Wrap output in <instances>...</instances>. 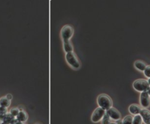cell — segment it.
Wrapping results in <instances>:
<instances>
[{"label": "cell", "instance_id": "f1b7e54d", "mask_svg": "<svg viewBox=\"0 0 150 124\" xmlns=\"http://www.w3.org/2000/svg\"><path fill=\"white\" fill-rule=\"evenodd\" d=\"M2 123V120H1V118H0V123Z\"/></svg>", "mask_w": 150, "mask_h": 124}, {"label": "cell", "instance_id": "44dd1931", "mask_svg": "<svg viewBox=\"0 0 150 124\" xmlns=\"http://www.w3.org/2000/svg\"><path fill=\"white\" fill-rule=\"evenodd\" d=\"M10 124H24V123H21V122H20V121H17V120L16 119V118H15V120H14V121H13V122H12L11 123H10Z\"/></svg>", "mask_w": 150, "mask_h": 124}, {"label": "cell", "instance_id": "603a6c76", "mask_svg": "<svg viewBox=\"0 0 150 124\" xmlns=\"http://www.w3.org/2000/svg\"><path fill=\"white\" fill-rule=\"evenodd\" d=\"M116 123L117 124H122V121L121 119L117 120V121H116Z\"/></svg>", "mask_w": 150, "mask_h": 124}, {"label": "cell", "instance_id": "484cf974", "mask_svg": "<svg viewBox=\"0 0 150 124\" xmlns=\"http://www.w3.org/2000/svg\"><path fill=\"white\" fill-rule=\"evenodd\" d=\"M147 82H148L149 85V86H150V78H149V80H148V81H147Z\"/></svg>", "mask_w": 150, "mask_h": 124}, {"label": "cell", "instance_id": "6da1fadb", "mask_svg": "<svg viewBox=\"0 0 150 124\" xmlns=\"http://www.w3.org/2000/svg\"><path fill=\"white\" fill-rule=\"evenodd\" d=\"M97 101L100 107L103 108L105 111L108 110L109 108L112 107V105H113L112 99L107 94H103L99 95L98 97H97Z\"/></svg>", "mask_w": 150, "mask_h": 124}, {"label": "cell", "instance_id": "8992f818", "mask_svg": "<svg viewBox=\"0 0 150 124\" xmlns=\"http://www.w3.org/2000/svg\"><path fill=\"white\" fill-rule=\"evenodd\" d=\"M105 113H106L112 120L117 121V120L121 119V114H120V112L118 111L116 108L114 107L109 108L108 110H107L106 111H105Z\"/></svg>", "mask_w": 150, "mask_h": 124}, {"label": "cell", "instance_id": "4316f807", "mask_svg": "<svg viewBox=\"0 0 150 124\" xmlns=\"http://www.w3.org/2000/svg\"><path fill=\"white\" fill-rule=\"evenodd\" d=\"M110 124H117V123H111Z\"/></svg>", "mask_w": 150, "mask_h": 124}, {"label": "cell", "instance_id": "277c9868", "mask_svg": "<svg viewBox=\"0 0 150 124\" xmlns=\"http://www.w3.org/2000/svg\"><path fill=\"white\" fill-rule=\"evenodd\" d=\"M105 114V110H103L101 107H97L94 110L93 113L92 115L91 120L93 123H98L103 118L104 115Z\"/></svg>", "mask_w": 150, "mask_h": 124}, {"label": "cell", "instance_id": "30bf717a", "mask_svg": "<svg viewBox=\"0 0 150 124\" xmlns=\"http://www.w3.org/2000/svg\"><path fill=\"white\" fill-rule=\"evenodd\" d=\"M27 118H28L27 114H26L25 111H19L18 115L16 117V119L21 123L26 122V121H27Z\"/></svg>", "mask_w": 150, "mask_h": 124}, {"label": "cell", "instance_id": "7402d4cb", "mask_svg": "<svg viewBox=\"0 0 150 124\" xmlns=\"http://www.w3.org/2000/svg\"><path fill=\"white\" fill-rule=\"evenodd\" d=\"M5 97H6V98L8 100H10V101L12 99H13V96H12L11 94H7V96Z\"/></svg>", "mask_w": 150, "mask_h": 124}, {"label": "cell", "instance_id": "e0dca14e", "mask_svg": "<svg viewBox=\"0 0 150 124\" xmlns=\"http://www.w3.org/2000/svg\"><path fill=\"white\" fill-rule=\"evenodd\" d=\"M102 124H110L111 123V118H110L109 116L108 115L105 113V115H104L103 118H102Z\"/></svg>", "mask_w": 150, "mask_h": 124}, {"label": "cell", "instance_id": "2e32d148", "mask_svg": "<svg viewBox=\"0 0 150 124\" xmlns=\"http://www.w3.org/2000/svg\"><path fill=\"white\" fill-rule=\"evenodd\" d=\"M142 118L140 115H136L133 117L132 119V124H141L142 123Z\"/></svg>", "mask_w": 150, "mask_h": 124}, {"label": "cell", "instance_id": "ffe728a7", "mask_svg": "<svg viewBox=\"0 0 150 124\" xmlns=\"http://www.w3.org/2000/svg\"><path fill=\"white\" fill-rule=\"evenodd\" d=\"M144 74H145L146 77L150 78V65L149 66H147L146 69H144Z\"/></svg>", "mask_w": 150, "mask_h": 124}, {"label": "cell", "instance_id": "d4e9b609", "mask_svg": "<svg viewBox=\"0 0 150 124\" xmlns=\"http://www.w3.org/2000/svg\"><path fill=\"white\" fill-rule=\"evenodd\" d=\"M147 92H148L149 95V97H150V87L149 88V89H148V90H147Z\"/></svg>", "mask_w": 150, "mask_h": 124}, {"label": "cell", "instance_id": "5bb4252c", "mask_svg": "<svg viewBox=\"0 0 150 124\" xmlns=\"http://www.w3.org/2000/svg\"><path fill=\"white\" fill-rule=\"evenodd\" d=\"M10 105V101L8 100L6 97H2L0 99V107H8Z\"/></svg>", "mask_w": 150, "mask_h": 124}, {"label": "cell", "instance_id": "52a82bcc", "mask_svg": "<svg viewBox=\"0 0 150 124\" xmlns=\"http://www.w3.org/2000/svg\"><path fill=\"white\" fill-rule=\"evenodd\" d=\"M140 102L141 105L143 107H148L150 105V99L148 92L144 91L141 92L140 96Z\"/></svg>", "mask_w": 150, "mask_h": 124}, {"label": "cell", "instance_id": "83f0119b", "mask_svg": "<svg viewBox=\"0 0 150 124\" xmlns=\"http://www.w3.org/2000/svg\"><path fill=\"white\" fill-rule=\"evenodd\" d=\"M0 124H6V123H4V122H2Z\"/></svg>", "mask_w": 150, "mask_h": 124}, {"label": "cell", "instance_id": "d6986e66", "mask_svg": "<svg viewBox=\"0 0 150 124\" xmlns=\"http://www.w3.org/2000/svg\"><path fill=\"white\" fill-rule=\"evenodd\" d=\"M18 113H19V110L18 109V107H14V108H12L11 110H10V113L13 116H14L15 118L18 115Z\"/></svg>", "mask_w": 150, "mask_h": 124}, {"label": "cell", "instance_id": "ba28073f", "mask_svg": "<svg viewBox=\"0 0 150 124\" xmlns=\"http://www.w3.org/2000/svg\"><path fill=\"white\" fill-rule=\"evenodd\" d=\"M139 115L145 124H150V111L147 109H142Z\"/></svg>", "mask_w": 150, "mask_h": 124}, {"label": "cell", "instance_id": "3957f363", "mask_svg": "<svg viewBox=\"0 0 150 124\" xmlns=\"http://www.w3.org/2000/svg\"><path fill=\"white\" fill-rule=\"evenodd\" d=\"M67 61L71 66H73L74 69H79L80 67V63L78 58H76V55L73 52H70V53H67L66 56H65Z\"/></svg>", "mask_w": 150, "mask_h": 124}, {"label": "cell", "instance_id": "f546056e", "mask_svg": "<svg viewBox=\"0 0 150 124\" xmlns=\"http://www.w3.org/2000/svg\"><path fill=\"white\" fill-rule=\"evenodd\" d=\"M37 124H38V123H37Z\"/></svg>", "mask_w": 150, "mask_h": 124}, {"label": "cell", "instance_id": "7a4b0ae2", "mask_svg": "<svg viewBox=\"0 0 150 124\" xmlns=\"http://www.w3.org/2000/svg\"><path fill=\"white\" fill-rule=\"evenodd\" d=\"M132 86H133V88H135V90L139 92L147 91L149 88L150 87L147 80L143 79L136 80V81H134Z\"/></svg>", "mask_w": 150, "mask_h": 124}, {"label": "cell", "instance_id": "7c38bea8", "mask_svg": "<svg viewBox=\"0 0 150 124\" xmlns=\"http://www.w3.org/2000/svg\"><path fill=\"white\" fill-rule=\"evenodd\" d=\"M134 65H135L136 69L140 70V71H144V69L147 67L146 64L141 61H136V62H135V64H134Z\"/></svg>", "mask_w": 150, "mask_h": 124}, {"label": "cell", "instance_id": "8fae6325", "mask_svg": "<svg viewBox=\"0 0 150 124\" xmlns=\"http://www.w3.org/2000/svg\"><path fill=\"white\" fill-rule=\"evenodd\" d=\"M15 117L14 116L12 115L10 113H7L5 116L3 117V118L2 119V122H4L6 124H10L13 121L15 120Z\"/></svg>", "mask_w": 150, "mask_h": 124}, {"label": "cell", "instance_id": "5b68a950", "mask_svg": "<svg viewBox=\"0 0 150 124\" xmlns=\"http://www.w3.org/2000/svg\"><path fill=\"white\" fill-rule=\"evenodd\" d=\"M73 34V29L72 26L66 25L61 29V35L63 40H70Z\"/></svg>", "mask_w": 150, "mask_h": 124}, {"label": "cell", "instance_id": "cb8c5ba5", "mask_svg": "<svg viewBox=\"0 0 150 124\" xmlns=\"http://www.w3.org/2000/svg\"><path fill=\"white\" fill-rule=\"evenodd\" d=\"M18 109L19 110V111H24V108L22 107H18Z\"/></svg>", "mask_w": 150, "mask_h": 124}, {"label": "cell", "instance_id": "ac0fdd59", "mask_svg": "<svg viewBox=\"0 0 150 124\" xmlns=\"http://www.w3.org/2000/svg\"><path fill=\"white\" fill-rule=\"evenodd\" d=\"M7 113H8L7 112V108L4 107H0V118H1V120L3 118L4 116Z\"/></svg>", "mask_w": 150, "mask_h": 124}, {"label": "cell", "instance_id": "4fadbf2b", "mask_svg": "<svg viewBox=\"0 0 150 124\" xmlns=\"http://www.w3.org/2000/svg\"><path fill=\"white\" fill-rule=\"evenodd\" d=\"M63 45H64V49H65V51L66 52V53L73 52V46H72V45H71L69 40H64Z\"/></svg>", "mask_w": 150, "mask_h": 124}, {"label": "cell", "instance_id": "9a60e30c", "mask_svg": "<svg viewBox=\"0 0 150 124\" xmlns=\"http://www.w3.org/2000/svg\"><path fill=\"white\" fill-rule=\"evenodd\" d=\"M133 117L132 115H127L122 120V124H132Z\"/></svg>", "mask_w": 150, "mask_h": 124}, {"label": "cell", "instance_id": "9c48e42d", "mask_svg": "<svg viewBox=\"0 0 150 124\" xmlns=\"http://www.w3.org/2000/svg\"><path fill=\"white\" fill-rule=\"evenodd\" d=\"M141 110V107L139 105H136V104H132V105H131L129 107V112L132 115H139Z\"/></svg>", "mask_w": 150, "mask_h": 124}]
</instances>
